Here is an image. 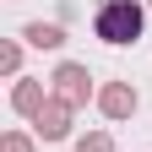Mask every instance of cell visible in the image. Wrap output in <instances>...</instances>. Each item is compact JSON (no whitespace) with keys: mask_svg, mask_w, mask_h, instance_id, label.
<instances>
[{"mask_svg":"<svg viewBox=\"0 0 152 152\" xmlns=\"http://www.w3.org/2000/svg\"><path fill=\"white\" fill-rule=\"evenodd\" d=\"M136 87H130V82H103L98 87V114H103V120H130V114H136Z\"/></svg>","mask_w":152,"mask_h":152,"instance_id":"4","label":"cell"},{"mask_svg":"<svg viewBox=\"0 0 152 152\" xmlns=\"http://www.w3.org/2000/svg\"><path fill=\"white\" fill-rule=\"evenodd\" d=\"M49 103V92L44 82H33V76H16V87H11V109L16 114H27V120H38V109Z\"/></svg>","mask_w":152,"mask_h":152,"instance_id":"5","label":"cell"},{"mask_svg":"<svg viewBox=\"0 0 152 152\" xmlns=\"http://www.w3.org/2000/svg\"><path fill=\"white\" fill-rule=\"evenodd\" d=\"M76 152H114V136L109 130H87V136L76 141Z\"/></svg>","mask_w":152,"mask_h":152,"instance_id":"7","label":"cell"},{"mask_svg":"<svg viewBox=\"0 0 152 152\" xmlns=\"http://www.w3.org/2000/svg\"><path fill=\"white\" fill-rule=\"evenodd\" d=\"M71 103L65 98H54V92H49V103L44 109H38V120H33V130H38V136H44V141H65L71 136Z\"/></svg>","mask_w":152,"mask_h":152,"instance_id":"3","label":"cell"},{"mask_svg":"<svg viewBox=\"0 0 152 152\" xmlns=\"http://www.w3.org/2000/svg\"><path fill=\"white\" fill-rule=\"evenodd\" d=\"M147 11H152V0H147Z\"/></svg>","mask_w":152,"mask_h":152,"instance_id":"10","label":"cell"},{"mask_svg":"<svg viewBox=\"0 0 152 152\" xmlns=\"http://www.w3.org/2000/svg\"><path fill=\"white\" fill-rule=\"evenodd\" d=\"M22 38H27L33 49H60V44H65V27H60V22H27Z\"/></svg>","mask_w":152,"mask_h":152,"instance_id":"6","label":"cell"},{"mask_svg":"<svg viewBox=\"0 0 152 152\" xmlns=\"http://www.w3.org/2000/svg\"><path fill=\"white\" fill-rule=\"evenodd\" d=\"M49 82H54V98H65L71 109H82L87 98H98V92H92V76H87V65H82V60H60Z\"/></svg>","mask_w":152,"mask_h":152,"instance_id":"2","label":"cell"},{"mask_svg":"<svg viewBox=\"0 0 152 152\" xmlns=\"http://www.w3.org/2000/svg\"><path fill=\"white\" fill-rule=\"evenodd\" d=\"M141 27H147V6H141V0H103L98 16H92V33H98L103 44H114V49L136 44Z\"/></svg>","mask_w":152,"mask_h":152,"instance_id":"1","label":"cell"},{"mask_svg":"<svg viewBox=\"0 0 152 152\" xmlns=\"http://www.w3.org/2000/svg\"><path fill=\"white\" fill-rule=\"evenodd\" d=\"M0 71H6V76L22 71V44H0Z\"/></svg>","mask_w":152,"mask_h":152,"instance_id":"8","label":"cell"},{"mask_svg":"<svg viewBox=\"0 0 152 152\" xmlns=\"http://www.w3.org/2000/svg\"><path fill=\"white\" fill-rule=\"evenodd\" d=\"M0 152H33V136L27 130H6L0 136Z\"/></svg>","mask_w":152,"mask_h":152,"instance_id":"9","label":"cell"}]
</instances>
